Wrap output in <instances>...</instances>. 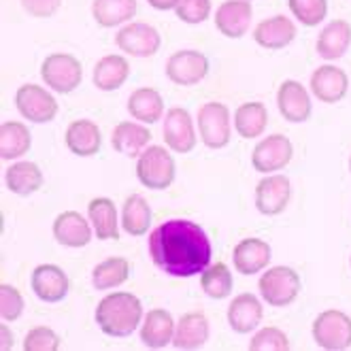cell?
<instances>
[{"label": "cell", "instance_id": "cell-1", "mask_svg": "<svg viewBox=\"0 0 351 351\" xmlns=\"http://www.w3.org/2000/svg\"><path fill=\"white\" fill-rule=\"evenodd\" d=\"M149 254L160 271L188 279L211 266L213 247L198 223L190 219H169L149 234Z\"/></svg>", "mask_w": 351, "mask_h": 351}, {"label": "cell", "instance_id": "cell-2", "mask_svg": "<svg viewBox=\"0 0 351 351\" xmlns=\"http://www.w3.org/2000/svg\"><path fill=\"white\" fill-rule=\"evenodd\" d=\"M143 317V304L134 294L113 292L107 294L96 306V324L107 337L123 339L138 328Z\"/></svg>", "mask_w": 351, "mask_h": 351}, {"label": "cell", "instance_id": "cell-3", "mask_svg": "<svg viewBox=\"0 0 351 351\" xmlns=\"http://www.w3.org/2000/svg\"><path fill=\"white\" fill-rule=\"evenodd\" d=\"M175 160L167 147L152 145L136 158V179L147 190H167L175 181Z\"/></svg>", "mask_w": 351, "mask_h": 351}, {"label": "cell", "instance_id": "cell-4", "mask_svg": "<svg viewBox=\"0 0 351 351\" xmlns=\"http://www.w3.org/2000/svg\"><path fill=\"white\" fill-rule=\"evenodd\" d=\"M40 77L45 86H49L58 94H71L81 86L84 79V66L71 53H51L43 60L40 66Z\"/></svg>", "mask_w": 351, "mask_h": 351}, {"label": "cell", "instance_id": "cell-5", "mask_svg": "<svg viewBox=\"0 0 351 351\" xmlns=\"http://www.w3.org/2000/svg\"><path fill=\"white\" fill-rule=\"evenodd\" d=\"M258 287L271 306H290L300 294V277L290 266H275L260 277Z\"/></svg>", "mask_w": 351, "mask_h": 351}, {"label": "cell", "instance_id": "cell-6", "mask_svg": "<svg viewBox=\"0 0 351 351\" xmlns=\"http://www.w3.org/2000/svg\"><path fill=\"white\" fill-rule=\"evenodd\" d=\"M313 339L326 351H343L351 347V317L337 308H328L313 322Z\"/></svg>", "mask_w": 351, "mask_h": 351}, {"label": "cell", "instance_id": "cell-7", "mask_svg": "<svg viewBox=\"0 0 351 351\" xmlns=\"http://www.w3.org/2000/svg\"><path fill=\"white\" fill-rule=\"evenodd\" d=\"M200 138L209 149H221L230 143V113L221 102H206L198 111Z\"/></svg>", "mask_w": 351, "mask_h": 351}, {"label": "cell", "instance_id": "cell-8", "mask_svg": "<svg viewBox=\"0 0 351 351\" xmlns=\"http://www.w3.org/2000/svg\"><path fill=\"white\" fill-rule=\"evenodd\" d=\"M209 75V58L196 49L175 51L167 62V77L175 86H198Z\"/></svg>", "mask_w": 351, "mask_h": 351}, {"label": "cell", "instance_id": "cell-9", "mask_svg": "<svg viewBox=\"0 0 351 351\" xmlns=\"http://www.w3.org/2000/svg\"><path fill=\"white\" fill-rule=\"evenodd\" d=\"M15 107L24 119L32 123H49L58 115V102L45 88L26 84L15 94Z\"/></svg>", "mask_w": 351, "mask_h": 351}, {"label": "cell", "instance_id": "cell-10", "mask_svg": "<svg viewBox=\"0 0 351 351\" xmlns=\"http://www.w3.org/2000/svg\"><path fill=\"white\" fill-rule=\"evenodd\" d=\"M292 156H294L292 141L283 134H271L262 138L254 147L252 164L260 173H277L292 162Z\"/></svg>", "mask_w": 351, "mask_h": 351}, {"label": "cell", "instance_id": "cell-11", "mask_svg": "<svg viewBox=\"0 0 351 351\" xmlns=\"http://www.w3.org/2000/svg\"><path fill=\"white\" fill-rule=\"evenodd\" d=\"M115 43L121 51H126L128 56L134 58H152L158 53L162 38L160 32L143 22H132L128 26H123L117 34H115Z\"/></svg>", "mask_w": 351, "mask_h": 351}, {"label": "cell", "instance_id": "cell-12", "mask_svg": "<svg viewBox=\"0 0 351 351\" xmlns=\"http://www.w3.org/2000/svg\"><path fill=\"white\" fill-rule=\"evenodd\" d=\"M292 198V183L285 175L264 177L256 188V209L262 215H279Z\"/></svg>", "mask_w": 351, "mask_h": 351}, {"label": "cell", "instance_id": "cell-13", "mask_svg": "<svg viewBox=\"0 0 351 351\" xmlns=\"http://www.w3.org/2000/svg\"><path fill=\"white\" fill-rule=\"evenodd\" d=\"M277 107L285 121L290 123H302L311 117V96L306 88L294 79H285L277 92Z\"/></svg>", "mask_w": 351, "mask_h": 351}, {"label": "cell", "instance_id": "cell-14", "mask_svg": "<svg viewBox=\"0 0 351 351\" xmlns=\"http://www.w3.org/2000/svg\"><path fill=\"white\" fill-rule=\"evenodd\" d=\"M164 141L175 154H190L194 149L196 132L192 115L185 109L175 107L167 113V117H164Z\"/></svg>", "mask_w": 351, "mask_h": 351}, {"label": "cell", "instance_id": "cell-15", "mask_svg": "<svg viewBox=\"0 0 351 351\" xmlns=\"http://www.w3.org/2000/svg\"><path fill=\"white\" fill-rule=\"evenodd\" d=\"M349 90V77L343 69L324 64L315 69L311 75V92L317 100L326 102V105H337L347 96Z\"/></svg>", "mask_w": 351, "mask_h": 351}, {"label": "cell", "instance_id": "cell-16", "mask_svg": "<svg viewBox=\"0 0 351 351\" xmlns=\"http://www.w3.org/2000/svg\"><path fill=\"white\" fill-rule=\"evenodd\" d=\"M252 3L250 0H226L215 13L217 30L228 38H241L252 28Z\"/></svg>", "mask_w": 351, "mask_h": 351}, {"label": "cell", "instance_id": "cell-17", "mask_svg": "<svg viewBox=\"0 0 351 351\" xmlns=\"http://www.w3.org/2000/svg\"><path fill=\"white\" fill-rule=\"evenodd\" d=\"M69 277L56 264H40L32 273V292L43 302H60L69 294Z\"/></svg>", "mask_w": 351, "mask_h": 351}, {"label": "cell", "instance_id": "cell-18", "mask_svg": "<svg viewBox=\"0 0 351 351\" xmlns=\"http://www.w3.org/2000/svg\"><path fill=\"white\" fill-rule=\"evenodd\" d=\"M271 245L262 239H243L232 254L234 268L241 275H256L271 264Z\"/></svg>", "mask_w": 351, "mask_h": 351}, {"label": "cell", "instance_id": "cell-19", "mask_svg": "<svg viewBox=\"0 0 351 351\" xmlns=\"http://www.w3.org/2000/svg\"><path fill=\"white\" fill-rule=\"evenodd\" d=\"M296 38L294 22L285 15H275L260 22L254 30V40L264 49H283Z\"/></svg>", "mask_w": 351, "mask_h": 351}, {"label": "cell", "instance_id": "cell-20", "mask_svg": "<svg viewBox=\"0 0 351 351\" xmlns=\"http://www.w3.org/2000/svg\"><path fill=\"white\" fill-rule=\"evenodd\" d=\"M53 239L64 247H86L92 241V228L88 219L77 211L60 213L53 221Z\"/></svg>", "mask_w": 351, "mask_h": 351}, {"label": "cell", "instance_id": "cell-21", "mask_svg": "<svg viewBox=\"0 0 351 351\" xmlns=\"http://www.w3.org/2000/svg\"><path fill=\"white\" fill-rule=\"evenodd\" d=\"M66 147L79 156V158H92L100 152L102 145V134L100 128L90 119H75L73 123H69L66 134Z\"/></svg>", "mask_w": 351, "mask_h": 351}, {"label": "cell", "instance_id": "cell-22", "mask_svg": "<svg viewBox=\"0 0 351 351\" xmlns=\"http://www.w3.org/2000/svg\"><path fill=\"white\" fill-rule=\"evenodd\" d=\"M175 337V319L164 308H154L145 315L141 326V341L149 349H164L167 345H173Z\"/></svg>", "mask_w": 351, "mask_h": 351}, {"label": "cell", "instance_id": "cell-23", "mask_svg": "<svg viewBox=\"0 0 351 351\" xmlns=\"http://www.w3.org/2000/svg\"><path fill=\"white\" fill-rule=\"evenodd\" d=\"M206 341H209V319L204 313H185L179 317L173 337L175 349H200Z\"/></svg>", "mask_w": 351, "mask_h": 351}, {"label": "cell", "instance_id": "cell-24", "mask_svg": "<svg viewBox=\"0 0 351 351\" xmlns=\"http://www.w3.org/2000/svg\"><path fill=\"white\" fill-rule=\"evenodd\" d=\"M152 141V132L141 126L136 121H121L115 126L111 134V145L117 154H123L128 158H138L147 149Z\"/></svg>", "mask_w": 351, "mask_h": 351}, {"label": "cell", "instance_id": "cell-25", "mask_svg": "<svg viewBox=\"0 0 351 351\" xmlns=\"http://www.w3.org/2000/svg\"><path fill=\"white\" fill-rule=\"evenodd\" d=\"M351 45V24L345 19H332L317 36V53L324 60H339L347 53Z\"/></svg>", "mask_w": 351, "mask_h": 351}, {"label": "cell", "instance_id": "cell-26", "mask_svg": "<svg viewBox=\"0 0 351 351\" xmlns=\"http://www.w3.org/2000/svg\"><path fill=\"white\" fill-rule=\"evenodd\" d=\"M262 304L254 294H239L228 306V324L239 335H247L256 330L262 322Z\"/></svg>", "mask_w": 351, "mask_h": 351}, {"label": "cell", "instance_id": "cell-27", "mask_svg": "<svg viewBox=\"0 0 351 351\" xmlns=\"http://www.w3.org/2000/svg\"><path fill=\"white\" fill-rule=\"evenodd\" d=\"M130 75V64L123 56H105L96 62L92 81L100 92H115L119 90Z\"/></svg>", "mask_w": 351, "mask_h": 351}, {"label": "cell", "instance_id": "cell-28", "mask_svg": "<svg viewBox=\"0 0 351 351\" xmlns=\"http://www.w3.org/2000/svg\"><path fill=\"white\" fill-rule=\"evenodd\" d=\"M88 217L96 239L100 241H117L119 239V221L117 209L111 198H94L88 204Z\"/></svg>", "mask_w": 351, "mask_h": 351}, {"label": "cell", "instance_id": "cell-29", "mask_svg": "<svg viewBox=\"0 0 351 351\" xmlns=\"http://www.w3.org/2000/svg\"><path fill=\"white\" fill-rule=\"evenodd\" d=\"M7 190L17 196H30L43 188V173L34 162H15L5 175Z\"/></svg>", "mask_w": 351, "mask_h": 351}, {"label": "cell", "instance_id": "cell-30", "mask_svg": "<svg viewBox=\"0 0 351 351\" xmlns=\"http://www.w3.org/2000/svg\"><path fill=\"white\" fill-rule=\"evenodd\" d=\"M92 15L102 28H115L136 15V0H94Z\"/></svg>", "mask_w": 351, "mask_h": 351}, {"label": "cell", "instance_id": "cell-31", "mask_svg": "<svg viewBox=\"0 0 351 351\" xmlns=\"http://www.w3.org/2000/svg\"><path fill=\"white\" fill-rule=\"evenodd\" d=\"M130 277V264L126 258H107L102 260L100 264L94 266L92 271V285L100 292H107V290H115V287L123 285Z\"/></svg>", "mask_w": 351, "mask_h": 351}, {"label": "cell", "instance_id": "cell-32", "mask_svg": "<svg viewBox=\"0 0 351 351\" xmlns=\"http://www.w3.org/2000/svg\"><path fill=\"white\" fill-rule=\"evenodd\" d=\"M128 111L141 123H156L158 119H162L164 100L154 88H138L128 98Z\"/></svg>", "mask_w": 351, "mask_h": 351}, {"label": "cell", "instance_id": "cell-33", "mask_svg": "<svg viewBox=\"0 0 351 351\" xmlns=\"http://www.w3.org/2000/svg\"><path fill=\"white\" fill-rule=\"evenodd\" d=\"M121 226L123 232H128L130 237H143L152 226V209L147 200L141 194H130L123 202L121 209Z\"/></svg>", "mask_w": 351, "mask_h": 351}, {"label": "cell", "instance_id": "cell-34", "mask_svg": "<svg viewBox=\"0 0 351 351\" xmlns=\"http://www.w3.org/2000/svg\"><path fill=\"white\" fill-rule=\"evenodd\" d=\"M32 134L30 130L19 121H5L0 126V156L3 160H15L22 158L30 152Z\"/></svg>", "mask_w": 351, "mask_h": 351}, {"label": "cell", "instance_id": "cell-35", "mask_svg": "<svg viewBox=\"0 0 351 351\" xmlns=\"http://www.w3.org/2000/svg\"><path fill=\"white\" fill-rule=\"evenodd\" d=\"M268 111L262 102H245L234 113V126L243 138H256L266 130Z\"/></svg>", "mask_w": 351, "mask_h": 351}, {"label": "cell", "instance_id": "cell-36", "mask_svg": "<svg viewBox=\"0 0 351 351\" xmlns=\"http://www.w3.org/2000/svg\"><path fill=\"white\" fill-rule=\"evenodd\" d=\"M232 285H234L232 273L223 262H215L211 266H206L204 271L200 273L202 292L209 298H213V300H221L226 296H230Z\"/></svg>", "mask_w": 351, "mask_h": 351}, {"label": "cell", "instance_id": "cell-37", "mask_svg": "<svg viewBox=\"0 0 351 351\" xmlns=\"http://www.w3.org/2000/svg\"><path fill=\"white\" fill-rule=\"evenodd\" d=\"M290 11L304 26H317L328 15V0H287Z\"/></svg>", "mask_w": 351, "mask_h": 351}, {"label": "cell", "instance_id": "cell-38", "mask_svg": "<svg viewBox=\"0 0 351 351\" xmlns=\"http://www.w3.org/2000/svg\"><path fill=\"white\" fill-rule=\"evenodd\" d=\"M24 313V298L17 287L3 283L0 285V317L3 322H15Z\"/></svg>", "mask_w": 351, "mask_h": 351}, {"label": "cell", "instance_id": "cell-39", "mask_svg": "<svg viewBox=\"0 0 351 351\" xmlns=\"http://www.w3.org/2000/svg\"><path fill=\"white\" fill-rule=\"evenodd\" d=\"M252 351H287L290 349V341L281 332L279 328H262L260 332L250 343Z\"/></svg>", "mask_w": 351, "mask_h": 351}, {"label": "cell", "instance_id": "cell-40", "mask_svg": "<svg viewBox=\"0 0 351 351\" xmlns=\"http://www.w3.org/2000/svg\"><path fill=\"white\" fill-rule=\"evenodd\" d=\"M24 349L26 351H58L60 349V339L47 326H36L24 339Z\"/></svg>", "mask_w": 351, "mask_h": 351}, {"label": "cell", "instance_id": "cell-41", "mask_svg": "<svg viewBox=\"0 0 351 351\" xmlns=\"http://www.w3.org/2000/svg\"><path fill=\"white\" fill-rule=\"evenodd\" d=\"M175 13L185 24H202L211 13V0H179Z\"/></svg>", "mask_w": 351, "mask_h": 351}, {"label": "cell", "instance_id": "cell-42", "mask_svg": "<svg viewBox=\"0 0 351 351\" xmlns=\"http://www.w3.org/2000/svg\"><path fill=\"white\" fill-rule=\"evenodd\" d=\"M24 7V11L36 19H47L51 15H56V11L60 9L62 0H19Z\"/></svg>", "mask_w": 351, "mask_h": 351}, {"label": "cell", "instance_id": "cell-43", "mask_svg": "<svg viewBox=\"0 0 351 351\" xmlns=\"http://www.w3.org/2000/svg\"><path fill=\"white\" fill-rule=\"evenodd\" d=\"M0 349L3 351H9V349H13V332L9 330V326L3 322V326H0Z\"/></svg>", "mask_w": 351, "mask_h": 351}, {"label": "cell", "instance_id": "cell-44", "mask_svg": "<svg viewBox=\"0 0 351 351\" xmlns=\"http://www.w3.org/2000/svg\"><path fill=\"white\" fill-rule=\"evenodd\" d=\"M147 3L158 11H171L179 5V0H147Z\"/></svg>", "mask_w": 351, "mask_h": 351}, {"label": "cell", "instance_id": "cell-45", "mask_svg": "<svg viewBox=\"0 0 351 351\" xmlns=\"http://www.w3.org/2000/svg\"><path fill=\"white\" fill-rule=\"evenodd\" d=\"M349 171H351V158H349Z\"/></svg>", "mask_w": 351, "mask_h": 351}]
</instances>
